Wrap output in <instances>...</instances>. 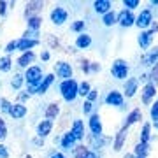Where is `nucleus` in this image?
Returning <instances> with one entry per match:
<instances>
[{"label":"nucleus","mask_w":158,"mask_h":158,"mask_svg":"<svg viewBox=\"0 0 158 158\" xmlns=\"http://www.w3.org/2000/svg\"><path fill=\"white\" fill-rule=\"evenodd\" d=\"M25 81H27V85L30 86V90H32V91L37 90V88H39V85L42 83V70H40V67L34 65V67H28V69H27Z\"/></svg>","instance_id":"f257e3e1"},{"label":"nucleus","mask_w":158,"mask_h":158,"mask_svg":"<svg viewBox=\"0 0 158 158\" xmlns=\"http://www.w3.org/2000/svg\"><path fill=\"white\" fill-rule=\"evenodd\" d=\"M60 93H62L65 102H74L77 97V83L74 79H67L60 85Z\"/></svg>","instance_id":"f03ea898"},{"label":"nucleus","mask_w":158,"mask_h":158,"mask_svg":"<svg viewBox=\"0 0 158 158\" xmlns=\"http://www.w3.org/2000/svg\"><path fill=\"white\" fill-rule=\"evenodd\" d=\"M111 74L116 79H127L128 77V65L125 60H114L113 67H111Z\"/></svg>","instance_id":"7ed1b4c3"},{"label":"nucleus","mask_w":158,"mask_h":158,"mask_svg":"<svg viewBox=\"0 0 158 158\" xmlns=\"http://www.w3.org/2000/svg\"><path fill=\"white\" fill-rule=\"evenodd\" d=\"M151 23H153V12L149 11V9L141 11V14L135 18V25L139 27V28H148Z\"/></svg>","instance_id":"20e7f679"},{"label":"nucleus","mask_w":158,"mask_h":158,"mask_svg":"<svg viewBox=\"0 0 158 158\" xmlns=\"http://www.w3.org/2000/svg\"><path fill=\"white\" fill-rule=\"evenodd\" d=\"M67 18H69V12L63 9V7H55L53 11H51V21L55 23V25H63V23L67 21Z\"/></svg>","instance_id":"39448f33"},{"label":"nucleus","mask_w":158,"mask_h":158,"mask_svg":"<svg viewBox=\"0 0 158 158\" xmlns=\"http://www.w3.org/2000/svg\"><path fill=\"white\" fill-rule=\"evenodd\" d=\"M56 74L63 79V81L70 79V77H72V67H70V63L58 62V63H56Z\"/></svg>","instance_id":"423d86ee"},{"label":"nucleus","mask_w":158,"mask_h":158,"mask_svg":"<svg viewBox=\"0 0 158 158\" xmlns=\"http://www.w3.org/2000/svg\"><path fill=\"white\" fill-rule=\"evenodd\" d=\"M25 114H27V107L23 106L21 102H18V104H11V109H9V116L14 119H21L25 118Z\"/></svg>","instance_id":"0eeeda50"},{"label":"nucleus","mask_w":158,"mask_h":158,"mask_svg":"<svg viewBox=\"0 0 158 158\" xmlns=\"http://www.w3.org/2000/svg\"><path fill=\"white\" fill-rule=\"evenodd\" d=\"M106 104L107 106H116V107H119V106H123V95L116 90L109 91L107 97H106Z\"/></svg>","instance_id":"6e6552de"},{"label":"nucleus","mask_w":158,"mask_h":158,"mask_svg":"<svg viewBox=\"0 0 158 158\" xmlns=\"http://www.w3.org/2000/svg\"><path fill=\"white\" fill-rule=\"evenodd\" d=\"M118 23L121 25V27H132V25L135 23V16H134L130 11L125 9V11H121L118 14Z\"/></svg>","instance_id":"1a4fd4ad"},{"label":"nucleus","mask_w":158,"mask_h":158,"mask_svg":"<svg viewBox=\"0 0 158 158\" xmlns=\"http://www.w3.org/2000/svg\"><path fill=\"white\" fill-rule=\"evenodd\" d=\"M51 130H53V121H49V119H42L39 125H37V135L40 137V139H44L46 135H49Z\"/></svg>","instance_id":"9d476101"},{"label":"nucleus","mask_w":158,"mask_h":158,"mask_svg":"<svg viewBox=\"0 0 158 158\" xmlns=\"http://www.w3.org/2000/svg\"><path fill=\"white\" fill-rule=\"evenodd\" d=\"M90 130H91V135H102V121L98 114H91L90 116Z\"/></svg>","instance_id":"9b49d317"},{"label":"nucleus","mask_w":158,"mask_h":158,"mask_svg":"<svg viewBox=\"0 0 158 158\" xmlns=\"http://www.w3.org/2000/svg\"><path fill=\"white\" fill-rule=\"evenodd\" d=\"M137 86H139V79H137V77L127 79V83H125V95H127V98H130V97L135 95Z\"/></svg>","instance_id":"f8f14e48"},{"label":"nucleus","mask_w":158,"mask_h":158,"mask_svg":"<svg viewBox=\"0 0 158 158\" xmlns=\"http://www.w3.org/2000/svg\"><path fill=\"white\" fill-rule=\"evenodd\" d=\"M39 44V40L37 39H18V48L16 49L23 51V53H27V51H30L32 48H35V46Z\"/></svg>","instance_id":"ddd939ff"},{"label":"nucleus","mask_w":158,"mask_h":158,"mask_svg":"<svg viewBox=\"0 0 158 158\" xmlns=\"http://www.w3.org/2000/svg\"><path fill=\"white\" fill-rule=\"evenodd\" d=\"M70 134H72V137L76 141H81V139L85 137V127H83V121H81V119H76V121H74Z\"/></svg>","instance_id":"4468645a"},{"label":"nucleus","mask_w":158,"mask_h":158,"mask_svg":"<svg viewBox=\"0 0 158 158\" xmlns=\"http://www.w3.org/2000/svg\"><path fill=\"white\" fill-rule=\"evenodd\" d=\"M155 93H156V86L153 85V83H148V85L142 88V102H144V104H149L151 98L155 97Z\"/></svg>","instance_id":"2eb2a0df"},{"label":"nucleus","mask_w":158,"mask_h":158,"mask_svg":"<svg viewBox=\"0 0 158 158\" xmlns=\"http://www.w3.org/2000/svg\"><path fill=\"white\" fill-rule=\"evenodd\" d=\"M139 119H142V113H141V109H134L132 113L127 116V119H125V125H123V128H128V127H132L134 123H137Z\"/></svg>","instance_id":"dca6fc26"},{"label":"nucleus","mask_w":158,"mask_h":158,"mask_svg":"<svg viewBox=\"0 0 158 158\" xmlns=\"http://www.w3.org/2000/svg\"><path fill=\"white\" fill-rule=\"evenodd\" d=\"M90 44H91V37L88 34H79L77 35V39H76V46H77L79 49H86V48H90Z\"/></svg>","instance_id":"f3484780"},{"label":"nucleus","mask_w":158,"mask_h":158,"mask_svg":"<svg viewBox=\"0 0 158 158\" xmlns=\"http://www.w3.org/2000/svg\"><path fill=\"white\" fill-rule=\"evenodd\" d=\"M153 40V32L151 30H144V32H141V35H139V44H141V48H149V44H151Z\"/></svg>","instance_id":"a211bd4d"},{"label":"nucleus","mask_w":158,"mask_h":158,"mask_svg":"<svg viewBox=\"0 0 158 158\" xmlns=\"http://www.w3.org/2000/svg\"><path fill=\"white\" fill-rule=\"evenodd\" d=\"M156 63H158V48H155L151 53L142 56V65H156Z\"/></svg>","instance_id":"6ab92c4d"},{"label":"nucleus","mask_w":158,"mask_h":158,"mask_svg":"<svg viewBox=\"0 0 158 158\" xmlns=\"http://www.w3.org/2000/svg\"><path fill=\"white\" fill-rule=\"evenodd\" d=\"M34 60H35V55L32 51H27V53H23L21 56L18 58V65H19V67H28Z\"/></svg>","instance_id":"aec40b11"},{"label":"nucleus","mask_w":158,"mask_h":158,"mask_svg":"<svg viewBox=\"0 0 158 158\" xmlns=\"http://www.w3.org/2000/svg\"><path fill=\"white\" fill-rule=\"evenodd\" d=\"M93 6H95L97 12H100V14H107V12L111 11V6H113V4H111L109 0H97Z\"/></svg>","instance_id":"412c9836"},{"label":"nucleus","mask_w":158,"mask_h":158,"mask_svg":"<svg viewBox=\"0 0 158 158\" xmlns=\"http://www.w3.org/2000/svg\"><path fill=\"white\" fill-rule=\"evenodd\" d=\"M125 139H127V128H121L118 132V135H116V141H114V151H121Z\"/></svg>","instance_id":"4be33fe9"},{"label":"nucleus","mask_w":158,"mask_h":158,"mask_svg":"<svg viewBox=\"0 0 158 158\" xmlns=\"http://www.w3.org/2000/svg\"><path fill=\"white\" fill-rule=\"evenodd\" d=\"M53 79H55V76H53V74H49V76H46V77H44V81H42V83L39 85V88L35 90V93H39V95L46 93V91H48V88L51 86V83H53Z\"/></svg>","instance_id":"5701e85b"},{"label":"nucleus","mask_w":158,"mask_h":158,"mask_svg":"<svg viewBox=\"0 0 158 158\" xmlns=\"http://www.w3.org/2000/svg\"><path fill=\"white\" fill-rule=\"evenodd\" d=\"M58 113H60V107H58V104H49V106H48V109H46V119L53 121V119L58 116Z\"/></svg>","instance_id":"b1692460"},{"label":"nucleus","mask_w":158,"mask_h":158,"mask_svg":"<svg viewBox=\"0 0 158 158\" xmlns=\"http://www.w3.org/2000/svg\"><path fill=\"white\" fill-rule=\"evenodd\" d=\"M148 153H149V146L148 144H142V142H139L135 146V151H134V156H141V158H146Z\"/></svg>","instance_id":"393cba45"},{"label":"nucleus","mask_w":158,"mask_h":158,"mask_svg":"<svg viewBox=\"0 0 158 158\" xmlns=\"http://www.w3.org/2000/svg\"><path fill=\"white\" fill-rule=\"evenodd\" d=\"M42 6H44L42 2H28V4H27V16L30 18L35 11H40V9H42Z\"/></svg>","instance_id":"a878e982"},{"label":"nucleus","mask_w":158,"mask_h":158,"mask_svg":"<svg viewBox=\"0 0 158 158\" xmlns=\"http://www.w3.org/2000/svg\"><path fill=\"white\" fill-rule=\"evenodd\" d=\"M74 142H76V139L72 137L70 132H67V134L63 135V139H62V148L63 149H70V148L74 146Z\"/></svg>","instance_id":"bb28decb"},{"label":"nucleus","mask_w":158,"mask_h":158,"mask_svg":"<svg viewBox=\"0 0 158 158\" xmlns=\"http://www.w3.org/2000/svg\"><path fill=\"white\" fill-rule=\"evenodd\" d=\"M102 21H104L106 27H113L114 23H118V16H116L113 11H109L107 14H104V19H102Z\"/></svg>","instance_id":"cd10ccee"},{"label":"nucleus","mask_w":158,"mask_h":158,"mask_svg":"<svg viewBox=\"0 0 158 158\" xmlns=\"http://www.w3.org/2000/svg\"><path fill=\"white\" fill-rule=\"evenodd\" d=\"M149 137H151V125H144L142 127V134H141V142L142 144H149Z\"/></svg>","instance_id":"c85d7f7f"},{"label":"nucleus","mask_w":158,"mask_h":158,"mask_svg":"<svg viewBox=\"0 0 158 158\" xmlns=\"http://www.w3.org/2000/svg\"><path fill=\"white\" fill-rule=\"evenodd\" d=\"M109 142V139H104L102 135H91V146L93 148H104Z\"/></svg>","instance_id":"c756f323"},{"label":"nucleus","mask_w":158,"mask_h":158,"mask_svg":"<svg viewBox=\"0 0 158 158\" xmlns=\"http://www.w3.org/2000/svg\"><path fill=\"white\" fill-rule=\"evenodd\" d=\"M40 23H42V19H40L39 16H30L28 18V28L32 30V32H37L40 27Z\"/></svg>","instance_id":"7c9ffc66"},{"label":"nucleus","mask_w":158,"mask_h":158,"mask_svg":"<svg viewBox=\"0 0 158 158\" xmlns=\"http://www.w3.org/2000/svg\"><path fill=\"white\" fill-rule=\"evenodd\" d=\"M0 70H2V72H9V70H11V58L9 56L0 58Z\"/></svg>","instance_id":"2f4dec72"},{"label":"nucleus","mask_w":158,"mask_h":158,"mask_svg":"<svg viewBox=\"0 0 158 158\" xmlns=\"http://www.w3.org/2000/svg\"><path fill=\"white\" fill-rule=\"evenodd\" d=\"M23 81H25V76L16 74V76H14V79L11 81V86L14 88V90H19V88H21V85H23Z\"/></svg>","instance_id":"473e14b6"},{"label":"nucleus","mask_w":158,"mask_h":158,"mask_svg":"<svg viewBox=\"0 0 158 158\" xmlns=\"http://www.w3.org/2000/svg\"><path fill=\"white\" fill-rule=\"evenodd\" d=\"M91 91V88H90V83H81V85H77V95H88V93H90Z\"/></svg>","instance_id":"72a5a7b5"},{"label":"nucleus","mask_w":158,"mask_h":158,"mask_svg":"<svg viewBox=\"0 0 158 158\" xmlns=\"http://www.w3.org/2000/svg\"><path fill=\"white\" fill-rule=\"evenodd\" d=\"M70 30H72V32H77V34H83V30H85V21H76V23H72Z\"/></svg>","instance_id":"f704fd0d"},{"label":"nucleus","mask_w":158,"mask_h":158,"mask_svg":"<svg viewBox=\"0 0 158 158\" xmlns=\"http://www.w3.org/2000/svg\"><path fill=\"white\" fill-rule=\"evenodd\" d=\"M6 137H7V127H6V121L0 116V141H4Z\"/></svg>","instance_id":"c9c22d12"},{"label":"nucleus","mask_w":158,"mask_h":158,"mask_svg":"<svg viewBox=\"0 0 158 158\" xmlns=\"http://www.w3.org/2000/svg\"><path fill=\"white\" fill-rule=\"evenodd\" d=\"M151 118L155 123H158V102H155L151 106Z\"/></svg>","instance_id":"e433bc0d"},{"label":"nucleus","mask_w":158,"mask_h":158,"mask_svg":"<svg viewBox=\"0 0 158 158\" xmlns=\"http://www.w3.org/2000/svg\"><path fill=\"white\" fill-rule=\"evenodd\" d=\"M123 6L128 7V11H132V9H135V7L139 6V0H125Z\"/></svg>","instance_id":"4c0bfd02"},{"label":"nucleus","mask_w":158,"mask_h":158,"mask_svg":"<svg viewBox=\"0 0 158 158\" xmlns=\"http://www.w3.org/2000/svg\"><path fill=\"white\" fill-rule=\"evenodd\" d=\"M86 151H88V149H86L85 146H79L77 149L74 151V156H76V158H83V156L86 155Z\"/></svg>","instance_id":"58836bf2"},{"label":"nucleus","mask_w":158,"mask_h":158,"mask_svg":"<svg viewBox=\"0 0 158 158\" xmlns=\"http://www.w3.org/2000/svg\"><path fill=\"white\" fill-rule=\"evenodd\" d=\"M151 81H153V85L156 86V83H158V63L153 67V70H151Z\"/></svg>","instance_id":"ea45409f"},{"label":"nucleus","mask_w":158,"mask_h":158,"mask_svg":"<svg viewBox=\"0 0 158 158\" xmlns=\"http://www.w3.org/2000/svg\"><path fill=\"white\" fill-rule=\"evenodd\" d=\"M0 107H2L4 113H9V109H11V102L6 100V98H2V100H0Z\"/></svg>","instance_id":"a19ab883"},{"label":"nucleus","mask_w":158,"mask_h":158,"mask_svg":"<svg viewBox=\"0 0 158 158\" xmlns=\"http://www.w3.org/2000/svg\"><path fill=\"white\" fill-rule=\"evenodd\" d=\"M16 48H18V40H11V42L6 46V51H7V53H12Z\"/></svg>","instance_id":"79ce46f5"},{"label":"nucleus","mask_w":158,"mask_h":158,"mask_svg":"<svg viewBox=\"0 0 158 158\" xmlns=\"http://www.w3.org/2000/svg\"><path fill=\"white\" fill-rule=\"evenodd\" d=\"M91 107H93V104L86 100L85 104H83V113H85V114H90V113H91Z\"/></svg>","instance_id":"37998d69"},{"label":"nucleus","mask_w":158,"mask_h":158,"mask_svg":"<svg viewBox=\"0 0 158 158\" xmlns=\"http://www.w3.org/2000/svg\"><path fill=\"white\" fill-rule=\"evenodd\" d=\"M0 158H9V151L4 144H0Z\"/></svg>","instance_id":"c03bdc74"},{"label":"nucleus","mask_w":158,"mask_h":158,"mask_svg":"<svg viewBox=\"0 0 158 158\" xmlns=\"http://www.w3.org/2000/svg\"><path fill=\"white\" fill-rule=\"evenodd\" d=\"M97 98V90H91L90 93H88V102H93Z\"/></svg>","instance_id":"a18cd8bd"},{"label":"nucleus","mask_w":158,"mask_h":158,"mask_svg":"<svg viewBox=\"0 0 158 158\" xmlns=\"http://www.w3.org/2000/svg\"><path fill=\"white\" fill-rule=\"evenodd\" d=\"M6 9H7V2H0V16L6 14Z\"/></svg>","instance_id":"49530a36"},{"label":"nucleus","mask_w":158,"mask_h":158,"mask_svg":"<svg viewBox=\"0 0 158 158\" xmlns=\"http://www.w3.org/2000/svg\"><path fill=\"white\" fill-rule=\"evenodd\" d=\"M83 158H98V156H97V153H93V151H86V155Z\"/></svg>","instance_id":"de8ad7c7"},{"label":"nucleus","mask_w":158,"mask_h":158,"mask_svg":"<svg viewBox=\"0 0 158 158\" xmlns=\"http://www.w3.org/2000/svg\"><path fill=\"white\" fill-rule=\"evenodd\" d=\"M81 69H83L85 72H88V70H90V65H88V62H81Z\"/></svg>","instance_id":"09e8293b"},{"label":"nucleus","mask_w":158,"mask_h":158,"mask_svg":"<svg viewBox=\"0 0 158 158\" xmlns=\"http://www.w3.org/2000/svg\"><path fill=\"white\" fill-rule=\"evenodd\" d=\"M40 58H42L44 62H48V60H49V53H48V51H44V53L40 55Z\"/></svg>","instance_id":"8fccbe9b"},{"label":"nucleus","mask_w":158,"mask_h":158,"mask_svg":"<svg viewBox=\"0 0 158 158\" xmlns=\"http://www.w3.org/2000/svg\"><path fill=\"white\" fill-rule=\"evenodd\" d=\"M49 158H65V155H62V153H53Z\"/></svg>","instance_id":"3c124183"},{"label":"nucleus","mask_w":158,"mask_h":158,"mask_svg":"<svg viewBox=\"0 0 158 158\" xmlns=\"http://www.w3.org/2000/svg\"><path fill=\"white\" fill-rule=\"evenodd\" d=\"M19 98H21V100H27V98H28V93H21V95H19Z\"/></svg>","instance_id":"603ef678"},{"label":"nucleus","mask_w":158,"mask_h":158,"mask_svg":"<svg viewBox=\"0 0 158 158\" xmlns=\"http://www.w3.org/2000/svg\"><path fill=\"white\" fill-rule=\"evenodd\" d=\"M151 32H158V25H156V23H155V25H153V28H151Z\"/></svg>","instance_id":"864d4df0"},{"label":"nucleus","mask_w":158,"mask_h":158,"mask_svg":"<svg viewBox=\"0 0 158 158\" xmlns=\"http://www.w3.org/2000/svg\"><path fill=\"white\" fill-rule=\"evenodd\" d=\"M151 6H158V0H151Z\"/></svg>","instance_id":"5fc2aeb1"},{"label":"nucleus","mask_w":158,"mask_h":158,"mask_svg":"<svg viewBox=\"0 0 158 158\" xmlns=\"http://www.w3.org/2000/svg\"><path fill=\"white\" fill-rule=\"evenodd\" d=\"M125 158H135L134 155H125Z\"/></svg>","instance_id":"6e6d98bb"},{"label":"nucleus","mask_w":158,"mask_h":158,"mask_svg":"<svg viewBox=\"0 0 158 158\" xmlns=\"http://www.w3.org/2000/svg\"><path fill=\"white\" fill-rule=\"evenodd\" d=\"M155 128H156V130H158V123H155Z\"/></svg>","instance_id":"4d7b16f0"},{"label":"nucleus","mask_w":158,"mask_h":158,"mask_svg":"<svg viewBox=\"0 0 158 158\" xmlns=\"http://www.w3.org/2000/svg\"><path fill=\"white\" fill-rule=\"evenodd\" d=\"M25 158H32V156H25Z\"/></svg>","instance_id":"13d9d810"}]
</instances>
